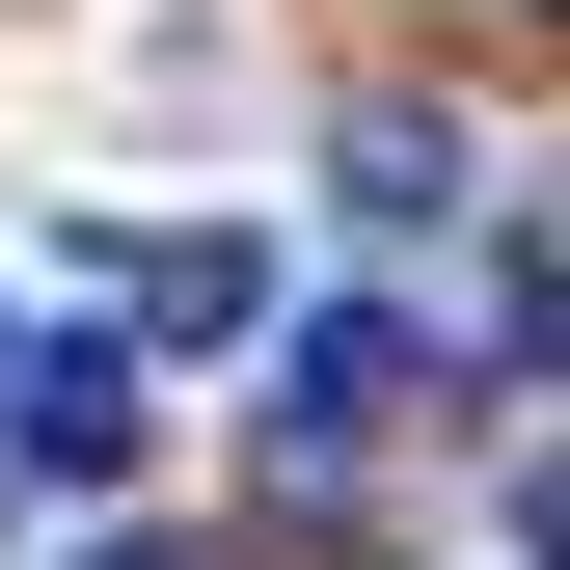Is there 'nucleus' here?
<instances>
[{
    "mask_svg": "<svg viewBox=\"0 0 570 570\" xmlns=\"http://www.w3.org/2000/svg\"><path fill=\"white\" fill-rule=\"evenodd\" d=\"M407 381H435V353H407V299H326L299 353H272V435H245V462H272V489L381 462V435H407Z\"/></svg>",
    "mask_w": 570,
    "mask_h": 570,
    "instance_id": "nucleus-1",
    "label": "nucleus"
},
{
    "mask_svg": "<svg viewBox=\"0 0 570 570\" xmlns=\"http://www.w3.org/2000/svg\"><path fill=\"white\" fill-rule=\"evenodd\" d=\"M136 435H164L136 326H28V353H0V462H28V489H136Z\"/></svg>",
    "mask_w": 570,
    "mask_h": 570,
    "instance_id": "nucleus-2",
    "label": "nucleus"
},
{
    "mask_svg": "<svg viewBox=\"0 0 570 570\" xmlns=\"http://www.w3.org/2000/svg\"><path fill=\"white\" fill-rule=\"evenodd\" d=\"M326 190H353V245H435L489 164H462V109H353V136H326Z\"/></svg>",
    "mask_w": 570,
    "mask_h": 570,
    "instance_id": "nucleus-3",
    "label": "nucleus"
},
{
    "mask_svg": "<svg viewBox=\"0 0 570 570\" xmlns=\"http://www.w3.org/2000/svg\"><path fill=\"white\" fill-rule=\"evenodd\" d=\"M0 353H28V326H0Z\"/></svg>",
    "mask_w": 570,
    "mask_h": 570,
    "instance_id": "nucleus-4",
    "label": "nucleus"
}]
</instances>
